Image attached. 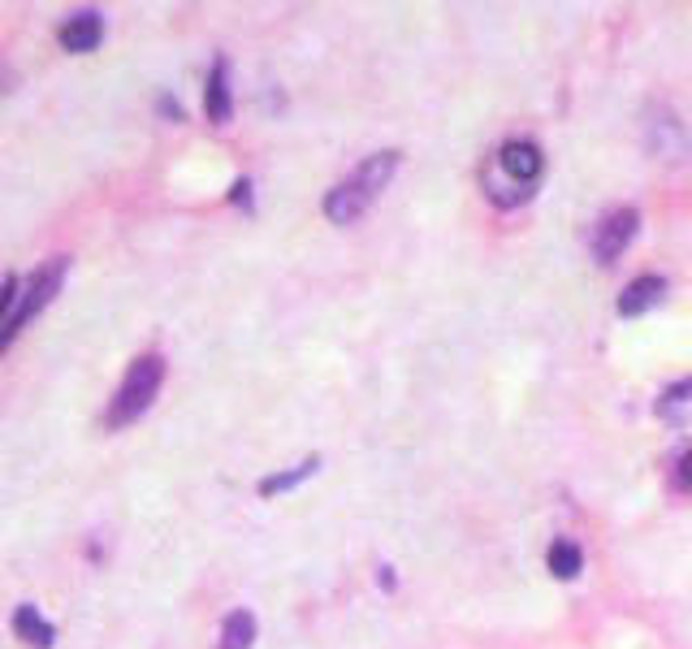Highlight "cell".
<instances>
[{
  "mask_svg": "<svg viewBox=\"0 0 692 649\" xmlns=\"http://www.w3.org/2000/svg\"><path fill=\"white\" fill-rule=\"evenodd\" d=\"M545 563H550V576H559V580H575V576L584 571V550H580L571 537H559V541L550 546Z\"/></svg>",
  "mask_w": 692,
  "mask_h": 649,
  "instance_id": "cell-12",
  "label": "cell"
},
{
  "mask_svg": "<svg viewBox=\"0 0 692 649\" xmlns=\"http://www.w3.org/2000/svg\"><path fill=\"white\" fill-rule=\"evenodd\" d=\"M66 273H70V260H66V256H52L43 269H36V273L27 278L22 294H18V308H13V317L0 324V356H4V351L18 342V333H22V329L36 321L43 308H48V303L61 294Z\"/></svg>",
  "mask_w": 692,
  "mask_h": 649,
  "instance_id": "cell-4",
  "label": "cell"
},
{
  "mask_svg": "<svg viewBox=\"0 0 692 649\" xmlns=\"http://www.w3.org/2000/svg\"><path fill=\"white\" fill-rule=\"evenodd\" d=\"M399 152H372L368 161H360L342 182H333V191L325 196V217L333 226H355L368 208L377 203V196L394 182L399 173Z\"/></svg>",
  "mask_w": 692,
  "mask_h": 649,
  "instance_id": "cell-1",
  "label": "cell"
},
{
  "mask_svg": "<svg viewBox=\"0 0 692 649\" xmlns=\"http://www.w3.org/2000/svg\"><path fill=\"white\" fill-rule=\"evenodd\" d=\"M13 637L31 649L57 646V628H52V623L40 615V607H31V602H22V607L13 610Z\"/></svg>",
  "mask_w": 692,
  "mask_h": 649,
  "instance_id": "cell-9",
  "label": "cell"
},
{
  "mask_svg": "<svg viewBox=\"0 0 692 649\" xmlns=\"http://www.w3.org/2000/svg\"><path fill=\"white\" fill-rule=\"evenodd\" d=\"M675 489H684V493H692V450L680 459V468H675Z\"/></svg>",
  "mask_w": 692,
  "mask_h": 649,
  "instance_id": "cell-15",
  "label": "cell"
},
{
  "mask_svg": "<svg viewBox=\"0 0 692 649\" xmlns=\"http://www.w3.org/2000/svg\"><path fill=\"white\" fill-rule=\"evenodd\" d=\"M255 646V615L251 610H230L225 623H221V641L217 649H251Z\"/></svg>",
  "mask_w": 692,
  "mask_h": 649,
  "instance_id": "cell-11",
  "label": "cell"
},
{
  "mask_svg": "<svg viewBox=\"0 0 692 649\" xmlns=\"http://www.w3.org/2000/svg\"><path fill=\"white\" fill-rule=\"evenodd\" d=\"M545 173V157L532 139H507L485 169V196L498 208H520Z\"/></svg>",
  "mask_w": 692,
  "mask_h": 649,
  "instance_id": "cell-2",
  "label": "cell"
},
{
  "mask_svg": "<svg viewBox=\"0 0 692 649\" xmlns=\"http://www.w3.org/2000/svg\"><path fill=\"white\" fill-rule=\"evenodd\" d=\"M18 294H22L18 278H4V282H0V324L13 317V308H18Z\"/></svg>",
  "mask_w": 692,
  "mask_h": 649,
  "instance_id": "cell-14",
  "label": "cell"
},
{
  "mask_svg": "<svg viewBox=\"0 0 692 649\" xmlns=\"http://www.w3.org/2000/svg\"><path fill=\"white\" fill-rule=\"evenodd\" d=\"M658 416L666 420V425H689L692 420V372L684 381H675V386H666L662 390V399H658Z\"/></svg>",
  "mask_w": 692,
  "mask_h": 649,
  "instance_id": "cell-10",
  "label": "cell"
},
{
  "mask_svg": "<svg viewBox=\"0 0 692 649\" xmlns=\"http://www.w3.org/2000/svg\"><path fill=\"white\" fill-rule=\"evenodd\" d=\"M317 468H321V455H308L303 463H294V468H285V472L264 477V481H260V493H264V498H273V493H285V489L303 486V481H308Z\"/></svg>",
  "mask_w": 692,
  "mask_h": 649,
  "instance_id": "cell-13",
  "label": "cell"
},
{
  "mask_svg": "<svg viewBox=\"0 0 692 649\" xmlns=\"http://www.w3.org/2000/svg\"><path fill=\"white\" fill-rule=\"evenodd\" d=\"M57 40H61L66 52H96L100 40H104V18H100L96 9H79V13H70V18L61 22Z\"/></svg>",
  "mask_w": 692,
  "mask_h": 649,
  "instance_id": "cell-6",
  "label": "cell"
},
{
  "mask_svg": "<svg viewBox=\"0 0 692 649\" xmlns=\"http://www.w3.org/2000/svg\"><path fill=\"white\" fill-rule=\"evenodd\" d=\"M161 381H164L161 351H148V356L130 360L122 386L113 390V399H109V407H104V429L118 433V429H126V425H134L139 416H148V407L157 403V395H161Z\"/></svg>",
  "mask_w": 692,
  "mask_h": 649,
  "instance_id": "cell-3",
  "label": "cell"
},
{
  "mask_svg": "<svg viewBox=\"0 0 692 649\" xmlns=\"http://www.w3.org/2000/svg\"><path fill=\"white\" fill-rule=\"evenodd\" d=\"M662 299H666V278L645 273V278L623 286V294H619V317H641V312L658 308Z\"/></svg>",
  "mask_w": 692,
  "mask_h": 649,
  "instance_id": "cell-8",
  "label": "cell"
},
{
  "mask_svg": "<svg viewBox=\"0 0 692 649\" xmlns=\"http://www.w3.org/2000/svg\"><path fill=\"white\" fill-rule=\"evenodd\" d=\"M157 109H161V118H173V122H182V104H178L173 96H161V100H157Z\"/></svg>",
  "mask_w": 692,
  "mask_h": 649,
  "instance_id": "cell-16",
  "label": "cell"
},
{
  "mask_svg": "<svg viewBox=\"0 0 692 649\" xmlns=\"http://www.w3.org/2000/svg\"><path fill=\"white\" fill-rule=\"evenodd\" d=\"M204 113H208V122H217V126H225L234 118V91H230V61H225V57H217L212 70H208Z\"/></svg>",
  "mask_w": 692,
  "mask_h": 649,
  "instance_id": "cell-7",
  "label": "cell"
},
{
  "mask_svg": "<svg viewBox=\"0 0 692 649\" xmlns=\"http://www.w3.org/2000/svg\"><path fill=\"white\" fill-rule=\"evenodd\" d=\"M636 226H641L636 208H614L611 217H602V226L593 234V260L598 264H614L628 251V243L636 239Z\"/></svg>",
  "mask_w": 692,
  "mask_h": 649,
  "instance_id": "cell-5",
  "label": "cell"
},
{
  "mask_svg": "<svg viewBox=\"0 0 692 649\" xmlns=\"http://www.w3.org/2000/svg\"><path fill=\"white\" fill-rule=\"evenodd\" d=\"M234 203L251 208V182H247V178H239V182H234Z\"/></svg>",
  "mask_w": 692,
  "mask_h": 649,
  "instance_id": "cell-17",
  "label": "cell"
}]
</instances>
